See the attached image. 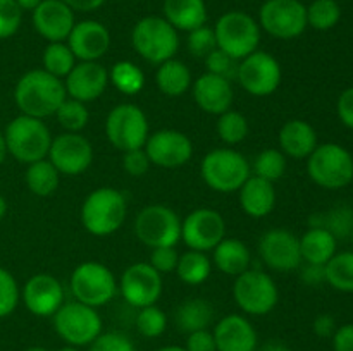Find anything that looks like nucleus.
<instances>
[{"label":"nucleus","instance_id":"obj_1","mask_svg":"<svg viewBox=\"0 0 353 351\" xmlns=\"http://www.w3.org/2000/svg\"><path fill=\"white\" fill-rule=\"evenodd\" d=\"M68 98L64 81L45 69H31L24 72L14 88V102L21 114L37 119H47L55 114Z\"/></svg>","mask_w":353,"mask_h":351},{"label":"nucleus","instance_id":"obj_2","mask_svg":"<svg viewBox=\"0 0 353 351\" xmlns=\"http://www.w3.org/2000/svg\"><path fill=\"white\" fill-rule=\"evenodd\" d=\"M128 215L126 196L112 186H102L90 193L81 205L83 227L97 237L117 233Z\"/></svg>","mask_w":353,"mask_h":351},{"label":"nucleus","instance_id":"obj_3","mask_svg":"<svg viewBox=\"0 0 353 351\" xmlns=\"http://www.w3.org/2000/svg\"><path fill=\"white\" fill-rule=\"evenodd\" d=\"M3 138L7 153L26 165L47 158L52 145V134L45 120L24 114H19L7 124Z\"/></svg>","mask_w":353,"mask_h":351},{"label":"nucleus","instance_id":"obj_4","mask_svg":"<svg viewBox=\"0 0 353 351\" xmlns=\"http://www.w3.org/2000/svg\"><path fill=\"white\" fill-rule=\"evenodd\" d=\"M131 43L143 61L159 65L176 55L179 33L162 16H147L134 24Z\"/></svg>","mask_w":353,"mask_h":351},{"label":"nucleus","instance_id":"obj_5","mask_svg":"<svg viewBox=\"0 0 353 351\" xmlns=\"http://www.w3.org/2000/svg\"><path fill=\"white\" fill-rule=\"evenodd\" d=\"M203 182L217 193H234L252 176L245 155L234 148H216L203 157L200 164Z\"/></svg>","mask_w":353,"mask_h":351},{"label":"nucleus","instance_id":"obj_6","mask_svg":"<svg viewBox=\"0 0 353 351\" xmlns=\"http://www.w3.org/2000/svg\"><path fill=\"white\" fill-rule=\"evenodd\" d=\"M307 174L324 189H341L353 181V155L340 143L317 145L307 157Z\"/></svg>","mask_w":353,"mask_h":351},{"label":"nucleus","instance_id":"obj_7","mask_svg":"<svg viewBox=\"0 0 353 351\" xmlns=\"http://www.w3.org/2000/svg\"><path fill=\"white\" fill-rule=\"evenodd\" d=\"M57 336L69 346H90L103 332L102 317L93 306L76 299L64 301L61 308L52 315Z\"/></svg>","mask_w":353,"mask_h":351},{"label":"nucleus","instance_id":"obj_8","mask_svg":"<svg viewBox=\"0 0 353 351\" xmlns=\"http://www.w3.org/2000/svg\"><path fill=\"white\" fill-rule=\"evenodd\" d=\"M261 31L257 19L243 10H228L214 26L217 48L236 61L259 50Z\"/></svg>","mask_w":353,"mask_h":351},{"label":"nucleus","instance_id":"obj_9","mask_svg":"<svg viewBox=\"0 0 353 351\" xmlns=\"http://www.w3.org/2000/svg\"><path fill=\"white\" fill-rule=\"evenodd\" d=\"M69 289L76 301L100 308L114 299L119 288L114 272L100 262H83L72 270Z\"/></svg>","mask_w":353,"mask_h":351},{"label":"nucleus","instance_id":"obj_10","mask_svg":"<svg viewBox=\"0 0 353 351\" xmlns=\"http://www.w3.org/2000/svg\"><path fill=\"white\" fill-rule=\"evenodd\" d=\"M233 298L243 313L262 317L276 308L279 301V289L268 272L248 268L234 277Z\"/></svg>","mask_w":353,"mask_h":351},{"label":"nucleus","instance_id":"obj_11","mask_svg":"<svg viewBox=\"0 0 353 351\" xmlns=\"http://www.w3.org/2000/svg\"><path fill=\"white\" fill-rule=\"evenodd\" d=\"M105 134L110 145L123 153L143 148L150 134L147 114L134 103H119L107 116Z\"/></svg>","mask_w":353,"mask_h":351},{"label":"nucleus","instance_id":"obj_12","mask_svg":"<svg viewBox=\"0 0 353 351\" xmlns=\"http://www.w3.org/2000/svg\"><path fill=\"white\" fill-rule=\"evenodd\" d=\"M134 234L145 246H176L181 240V219L178 213L162 203L147 205L134 217Z\"/></svg>","mask_w":353,"mask_h":351},{"label":"nucleus","instance_id":"obj_13","mask_svg":"<svg viewBox=\"0 0 353 351\" xmlns=\"http://www.w3.org/2000/svg\"><path fill=\"white\" fill-rule=\"evenodd\" d=\"M257 23L276 40H295L307 30V6L300 0H264Z\"/></svg>","mask_w":353,"mask_h":351},{"label":"nucleus","instance_id":"obj_14","mask_svg":"<svg viewBox=\"0 0 353 351\" xmlns=\"http://www.w3.org/2000/svg\"><path fill=\"white\" fill-rule=\"evenodd\" d=\"M283 79L281 64L276 57L264 50H255L238 62L236 81L252 96L272 95Z\"/></svg>","mask_w":353,"mask_h":351},{"label":"nucleus","instance_id":"obj_15","mask_svg":"<svg viewBox=\"0 0 353 351\" xmlns=\"http://www.w3.org/2000/svg\"><path fill=\"white\" fill-rule=\"evenodd\" d=\"M121 296L134 308L157 305L162 296V275L148 262H137L130 265L117 282Z\"/></svg>","mask_w":353,"mask_h":351},{"label":"nucleus","instance_id":"obj_16","mask_svg":"<svg viewBox=\"0 0 353 351\" xmlns=\"http://www.w3.org/2000/svg\"><path fill=\"white\" fill-rule=\"evenodd\" d=\"M226 237V222L217 210L196 209L181 220V240L190 250L212 251Z\"/></svg>","mask_w":353,"mask_h":351},{"label":"nucleus","instance_id":"obj_17","mask_svg":"<svg viewBox=\"0 0 353 351\" xmlns=\"http://www.w3.org/2000/svg\"><path fill=\"white\" fill-rule=\"evenodd\" d=\"M259 255L265 267L276 272H292L300 268V237L285 227L265 231L259 240Z\"/></svg>","mask_w":353,"mask_h":351},{"label":"nucleus","instance_id":"obj_18","mask_svg":"<svg viewBox=\"0 0 353 351\" xmlns=\"http://www.w3.org/2000/svg\"><path fill=\"white\" fill-rule=\"evenodd\" d=\"M61 176H79L92 165L93 147L83 134L62 133L52 138L47 155Z\"/></svg>","mask_w":353,"mask_h":351},{"label":"nucleus","instance_id":"obj_19","mask_svg":"<svg viewBox=\"0 0 353 351\" xmlns=\"http://www.w3.org/2000/svg\"><path fill=\"white\" fill-rule=\"evenodd\" d=\"M145 151L154 165L162 169H178L193 157V143L178 129H159L148 134Z\"/></svg>","mask_w":353,"mask_h":351},{"label":"nucleus","instance_id":"obj_20","mask_svg":"<svg viewBox=\"0 0 353 351\" xmlns=\"http://www.w3.org/2000/svg\"><path fill=\"white\" fill-rule=\"evenodd\" d=\"M21 299L34 317H52L64 303V286L50 274H34L21 289Z\"/></svg>","mask_w":353,"mask_h":351},{"label":"nucleus","instance_id":"obj_21","mask_svg":"<svg viewBox=\"0 0 353 351\" xmlns=\"http://www.w3.org/2000/svg\"><path fill=\"white\" fill-rule=\"evenodd\" d=\"M74 14L62 0H41L31 12V23L34 31L48 43L65 41L76 24Z\"/></svg>","mask_w":353,"mask_h":351},{"label":"nucleus","instance_id":"obj_22","mask_svg":"<svg viewBox=\"0 0 353 351\" xmlns=\"http://www.w3.org/2000/svg\"><path fill=\"white\" fill-rule=\"evenodd\" d=\"M65 43L78 62L100 61L110 48V31L100 21H76Z\"/></svg>","mask_w":353,"mask_h":351},{"label":"nucleus","instance_id":"obj_23","mask_svg":"<svg viewBox=\"0 0 353 351\" xmlns=\"http://www.w3.org/2000/svg\"><path fill=\"white\" fill-rule=\"evenodd\" d=\"M109 85V71L95 62H76L72 71L64 78L65 93L69 98L83 103L93 102L105 93Z\"/></svg>","mask_w":353,"mask_h":351},{"label":"nucleus","instance_id":"obj_24","mask_svg":"<svg viewBox=\"0 0 353 351\" xmlns=\"http://www.w3.org/2000/svg\"><path fill=\"white\" fill-rule=\"evenodd\" d=\"M217 351H257L259 334L241 313L224 315L212 329Z\"/></svg>","mask_w":353,"mask_h":351},{"label":"nucleus","instance_id":"obj_25","mask_svg":"<svg viewBox=\"0 0 353 351\" xmlns=\"http://www.w3.org/2000/svg\"><path fill=\"white\" fill-rule=\"evenodd\" d=\"M193 100L203 112L210 116H221L231 109L234 100L233 85L230 79L203 72L192 85Z\"/></svg>","mask_w":353,"mask_h":351},{"label":"nucleus","instance_id":"obj_26","mask_svg":"<svg viewBox=\"0 0 353 351\" xmlns=\"http://www.w3.org/2000/svg\"><path fill=\"white\" fill-rule=\"evenodd\" d=\"M279 150L292 158H307L319 145L317 131L312 124L302 119H290L281 126L278 134Z\"/></svg>","mask_w":353,"mask_h":351},{"label":"nucleus","instance_id":"obj_27","mask_svg":"<svg viewBox=\"0 0 353 351\" xmlns=\"http://www.w3.org/2000/svg\"><path fill=\"white\" fill-rule=\"evenodd\" d=\"M238 200H240L241 210L252 219L268 217L276 206L274 182L250 176L245 184L238 189Z\"/></svg>","mask_w":353,"mask_h":351},{"label":"nucleus","instance_id":"obj_28","mask_svg":"<svg viewBox=\"0 0 353 351\" xmlns=\"http://www.w3.org/2000/svg\"><path fill=\"white\" fill-rule=\"evenodd\" d=\"M164 19L178 31H190L207 23L205 0H164Z\"/></svg>","mask_w":353,"mask_h":351},{"label":"nucleus","instance_id":"obj_29","mask_svg":"<svg viewBox=\"0 0 353 351\" xmlns=\"http://www.w3.org/2000/svg\"><path fill=\"white\" fill-rule=\"evenodd\" d=\"M212 264L224 275L238 277L252 268V253L247 244L238 237H224L212 250Z\"/></svg>","mask_w":353,"mask_h":351},{"label":"nucleus","instance_id":"obj_30","mask_svg":"<svg viewBox=\"0 0 353 351\" xmlns=\"http://www.w3.org/2000/svg\"><path fill=\"white\" fill-rule=\"evenodd\" d=\"M338 240L324 227H309L300 237V253L303 264L326 265L334 257Z\"/></svg>","mask_w":353,"mask_h":351},{"label":"nucleus","instance_id":"obj_31","mask_svg":"<svg viewBox=\"0 0 353 351\" xmlns=\"http://www.w3.org/2000/svg\"><path fill=\"white\" fill-rule=\"evenodd\" d=\"M155 85L159 92L164 93L165 96H172V98L183 96L193 85L192 71L185 62L172 57L159 64L157 72H155Z\"/></svg>","mask_w":353,"mask_h":351},{"label":"nucleus","instance_id":"obj_32","mask_svg":"<svg viewBox=\"0 0 353 351\" xmlns=\"http://www.w3.org/2000/svg\"><path fill=\"white\" fill-rule=\"evenodd\" d=\"M176 326L185 334L195 332V330L209 329L214 322V308L207 299L192 298L185 299L176 308Z\"/></svg>","mask_w":353,"mask_h":351},{"label":"nucleus","instance_id":"obj_33","mask_svg":"<svg viewBox=\"0 0 353 351\" xmlns=\"http://www.w3.org/2000/svg\"><path fill=\"white\" fill-rule=\"evenodd\" d=\"M24 181H26L28 189L33 195L47 198V196L54 195L57 191L61 174H59V171L52 165V162L48 158H43V160L28 164Z\"/></svg>","mask_w":353,"mask_h":351},{"label":"nucleus","instance_id":"obj_34","mask_svg":"<svg viewBox=\"0 0 353 351\" xmlns=\"http://www.w3.org/2000/svg\"><path fill=\"white\" fill-rule=\"evenodd\" d=\"M174 272L185 284L199 286L210 277L212 260L203 251L188 250L186 253L179 255Z\"/></svg>","mask_w":353,"mask_h":351},{"label":"nucleus","instance_id":"obj_35","mask_svg":"<svg viewBox=\"0 0 353 351\" xmlns=\"http://www.w3.org/2000/svg\"><path fill=\"white\" fill-rule=\"evenodd\" d=\"M309 227H324L330 231L336 240L350 237L353 229V210L350 206H334L324 213L310 215Z\"/></svg>","mask_w":353,"mask_h":351},{"label":"nucleus","instance_id":"obj_36","mask_svg":"<svg viewBox=\"0 0 353 351\" xmlns=\"http://www.w3.org/2000/svg\"><path fill=\"white\" fill-rule=\"evenodd\" d=\"M326 284L340 292H353V251H340L324 265Z\"/></svg>","mask_w":353,"mask_h":351},{"label":"nucleus","instance_id":"obj_37","mask_svg":"<svg viewBox=\"0 0 353 351\" xmlns=\"http://www.w3.org/2000/svg\"><path fill=\"white\" fill-rule=\"evenodd\" d=\"M109 83L128 96L138 95L145 86V74L134 62L119 61L110 67Z\"/></svg>","mask_w":353,"mask_h":351},{"label":"nucleus","instance_id":"obj_38","mask_svg":"<svg viewBox=\"0 0 353 351\" xmlns=\"http://www.w3.org/2000/svg\"><path fill=\"white\" fill-rule=\"evenodd\" d=\"M76 57L71 52L69 45L65 41H54V43H48L45 47L43 55H41V64L47 72H50L55 78L62 79L64 81L65 76L72 71V67L76 65Z\"/></svg>","mask_w":353,"mask_h":351},{"label":"nucleus","instance_id":"obj_39","mask_svg":"<svg viewBox=\"0 0 353 351\" xmlns=\"http://www.w3.org/2000/svg\"><path fill=\"white\" fill-rule=\"evenodd\" d=\"M288 162L286 155L279 148H265L255 157L254 164L250 165L252 176L265 179L269 182H276L285 176Z\"/></svg>","mask_w":353,"mask_h":351},{"label":"nucleus","instance_id":"obj_40","mask_svg":"<svg viewBox=\"0 0 353 351\" xmlns=\"http://www.w3.org/2000/svg\"><path fill=\"white\" fill-rule=\"evenodd\" d=\"M248 120L247 117L243 116L238 110H226L221 116H217L216 123V131L219 134L221 141L230 147H234V145H240L241 141H245V138L248 136Z\"/></svg>","mask_w":353,"mask_h":351},{"label":"nucleus","instance_id":"obj_41","mask_svg":"<svg viewBox=\"0 0 353 351\" xmlns=\"http://www.w3.org/2000/svg\"><path fill=\"white\" fill-rule=\"evenodd\" d=\"M341 7L336 0H314L307 6V26L317 31H330L340 23Z\"/></svg>","mask_w":353,"mask_h":351},{"label":"nucleus","instance_id":"obj_42","mask_svg":"<svg viewBox=\"0 0 353 351\" xmlns=\"http://www.w3.org/2000/svg\"><path fill=\"white\" fill-rule=\"evenodd\" d=\"M55 119L59 126L64 129V133H81L90 120V112L86 103L74 98H65L55 110Z\"/></svg>","mask_w":353,"mask_h":351},{"label":"nucleus","instance_id":"obj_43","mask_svg":"<svg viewBox=\"0 0 353 351\" xmlns=\"http://www.w3.org/2000/svg\"><path fill=\"white\" fill-rule=\"evenodd\" d=\"M134 323H137V330L141 336L155 339V337L162 336L168 329V315L157 305L143 306V308L138 310Z\"/></svg>","mask_w":353,"mask_h":351},{"label":"nucleus","instance_id":"obj_44","mask_svg":"<svg viewBox=\"0 0 353 351\" xmlns=\"http://www.w3.org/2000/svg\"><path fill=\"white\" fill-rule=\"evenodd\" d=\"M21 301V288L7 268L0 267V319L12 315Z\"/></svg>","mask_w":353,"mask_h":351},{"label":"nucleus","instance_id":"obj_45","mask_svg":"<svg viewBox=\"0 0 353 351\" xmlns=\"http://www.w3.org/2000/svg\"><path fill=\"white\" fill-rule=\"evenodd\" d=\"M186 45H188L190 54L199 58H205L210 52H214L217 48L214 28H209L207 24H203V26L190 31Z\"/></svg>","mask_w":353,"mask_h":351},{"label":"nucleus","instance_id":"obj_46","mask_svg":"<svg viewBox=\"0 0 353 351\" xmlns=\"http://www.w3.org/2000/svg\"><path fill=\"white\" fill-rule=\"evenodd\" d=\"M23 23V9L16 0H0V40L14 36Z\"/></svg>","mask_w":353,"mask_h":351},{"label":"nucleus","instance_id":"obj_47","mask_svg":"<svg viewBox=\"0 0 353 351\" xmlns=\"http://www.w3.org/2000/svg\"><path fill=\"white\" fill-rule=\"evenodd\" d=\"M203 61H205L207 72H210V74L221 76V78L230 79V81H231V79H236L238 62H240V61L230 57L226 52L216 48V50L210 52V54L207 55Z\"/></svg>","mask_w":353,"mask_h":351},{"label":"nucleus","instance_id":"obj_48","mask_svg":"<svg viewBox=\"0 0 353 351\" xmlns=\"http://www.w3.org/2000/svg\"><path fill=\"white\" fill-rule=\"evenodd\" d=\"M88 351H137L133 341L121 332H102L92 344Z\"/></svg>","mask_w":353,"mask_h":351},{"label":"nucleus","instance_id":"obj_49","mask_svg":"<svg viewBox=\"0 0 353 351\" xmlns=\"http://www.w3.org/2000/svg\"><path fill=\"white\" fill-rule=\"evenodd\" d=\"M179 253L176 246H161V248H152L150 262L148 264L155 268L161 275L171 274L176 270L178 265Z\"/></svg>","mask_w":353,"mask_h":351},{"label":"nucleus","instance_id":"obj_50","mask_svg":"<svg viewBox=\"0 0 353 351\" xmlns=\"http://www.w3.org/2000/svg\"><path fill=\"white\" fill-rule=\"evenodd\" d=\"M152 162L148 158L145 148L138 150H130L123 153V169L131 176V178H141L148 172Z\"/></svg>","mask_w":353,"mask_h":351},{"label":"nucleus","instance_id":"obj_51","mask_svg":"<svg viewBox=\"0 0 353 351\" xmlns=\"http://www.w3.org/2000/svg\"><path fill=\"white\" fill-rule=\"evenodd\" d=\"M186 351H217L216 339H214L212 330L202 329L195 332L186 334Z\"/></svg>","mask_w":353,"mask_h":351},{"label":"nucleus","instance_id":"obj_52","mask_svg":"<svg viewBox=\"0 0 353 351\" xmlns=\"http://www.w3.org/2000/svg\"><path fill=\"white\" fill-rule=\"evenodd\" d=\"M336 112L341 124L353 129V86L340 93L336 102Z\"/></svg>","mask_w":353,"mask_h":351},{"label":"nucleus","instance_id":"obj_53","mask_svg":"<svg viewBox=\"0 0 353 351\" xmlns=\"http://www.w3.org/2000/svg\"><path fill=\"white\" fill-rule=\"evenodd\" d=\"M331 341H333V351H353V323L336 327Z\"/></svg>","mask_w":353,"mask_h":351},{"label":"nucleus","instance_id":"obj_54","mask_svg":"<svg viewBox=\"0 0 353 351\" xmlns=\"http://www.w3.org/2000/svg\"><path fill=\"white\" fill-rule=\"evenodd\" d=\"M300 277L307 286H321L326 282V270L324 265H314V264H302L300 265Z\"/></svg>","mask_w":353,"mask_h":351},{"label":"nucleus","instance_id":"obj_55","mask_svg":"<svg viewBox=\"0 0 353 351\" xmlns=\"http://www.w3.org/2000/svg\"><path fill=\"white\" fill-rule=\"evenodd\" d=\"M336 327V320H334V317L330 315V313H321V315H317L316 319H314L312 323L314 334H316L317 337H323V339H327V337L333 336Z\"/></svg>","mask_w":353,"mask_h":351},{"label":"nucleus","instance_id":"obj_56","mask_svg":"<svg viewBox=\"0 0 353 351\" xmlns=\"http://www.w3.org/2000/svg\"><path fill=\"white\" fill-rule=\"evenodd\" d=\"M64 3H68L74 12H93V10H99L100 7H103V3L107 0H62Z\"/></svg>","mask_w":353,"mask_h":351},{"label":"nucleus","instance_id":"obj_57","mask_svg":"<svg viewBox=\"0 0 353 351\" xmlns=\"http://www.w3.org/2000/svg\"><path fill=\"white\" fill-rule=\"evenodd\" d=\"M257 351H292L288 344H285L283 341H268L265 344L257 348Z\"/></svg>","mask_w":353,"mask_h":351},{"label":"nucleus","instance_id":"obj_58","mask_svg":"<svg viewBox=\"0 0 353 351\" xmlns=\"http://www.w3.org/2000/svg\"><path fill=\"white\" fill-rule=\"evenodd\" d=\"M40 2H41V0H16L17 6L23 9V12H24V10H30V12H33V10L37 9L38 3H40Z\"/></svg>","mask_w":353,"mask_h":351},{"label":"nucleus","instance_id":"obj_59","mask_svg":"<svg viewBox=\"0 0 353 351\" xmlns=\"http://www.w3.org/2000/svg\"><path fill=\"white\" fill-rule=\"evenodd\" d=\"M7 145H6V138H3V133L2 131H0V165L3 164V162H6V158H7Z\"/></svg>","mask_w":353,"mask_h":351},{"label":"nucleus","instance_id":"obj_60","mask_svg":"<svg viewBox=\"0 0 353 351\" xmlns=\"http://www.w3.org/2000/svg\"><path fill=\"white\" fill-rule=\"evenodd\" d=\"M7 209H9V206H7V200L3 198L2 195H0V220H2L3 217H6Z\"/></svg>","mask_w":353,"mask_h":351},{"label":"nucleus","instance_id":"obj_61","mask_svg":"<svg viewBox=\"0 0 353 351\" xmlns=\"http://www.w3.org/2000/svg\"><path fill=\"white\" fill-rule=\"evenodd\" d=\"M155 351H186L185 346H176V344H168V346H162Z\"/></svg>","mask_w":353,"mask_h":351},{"label":"nucleus","instance_id":"obj_62","mask_svg":"<svg viewBox=\"0 0 353 351\" xmlns=\"http://www.w3.org/2000/svg\"><path fill=\"white\" fill-rule=\"evenodd\" d=\"M57 351H79V348H76V346H69V344H65L64 348H61V350H57Z\"/></svg>","mask_w":353,"mask_h":351},{"label":"nucleus","instance_id":"obj_63","mask_svg":"<svg viewBox=\"0 0 353 351\" xmlns=\"http://www.w3.org/2000/svg\"><path fill=\"white\" fill-rule=\"evenodd\" d=\"M24 351H47V350H45L43 346H31V348H28V350H24Z\"/></svg>","mask_w":353,"mask_h":351},{"label":"nucleus","instance_id":"obj_64","mask_svg":"<svg viewBox=\"0 0 353 351\" xmlns=\"http://www.w3.org/2000/svg\"><path fill=\"white\" fill-rule=\"evenodd\" d=\"M350 237H352V243H353V229H352V234H350Z\"/></svg>","mask_w":353,"mask_h":351}]
</instances>
